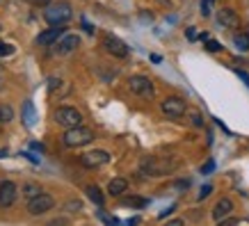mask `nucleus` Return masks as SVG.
<instances>
[{
  "label": "nucleus",
  "mask_w": 249,
  "mask_h": 226,
  "mask_svg": "<svg viewBox=\"0 0 249 226\" xmlns=\"http://www.w3.org/2000/svg\"><path fill=\"white\" fill-rule=\"evenodd\" d=\"M71 5L69 2H53V5H46V12H44V18L51 25H64V23L71 18Z\"/></svg>",
  "instance_id": "1"
},
{
  "label": "nucleus",
  "mask_w": 249,
  "mask_h": 226,
  "mask_svg": "<svg viewBox=\"0 0 249 226\" xmlns=\"http://www.w3.org/2000/svg\"><path fill=\"white\" fill-rule=\"evenodd\" d=\"M64 144L67 146H85V144L94 142V130L85 128V126H73V128H67V133H64Z\"/></svg>",
  "instance_id": "2"
},
{
  "label": "nucleus",
  "mask_w": 249,
  "mask_h": 226,
  "mask_svg": "<svg viewBox=\"0 0 249 226\" xmlns=\"http://www.w3.org/2000/svg\"><path fill=\"white\" fill-rule=\"evenodd\" d=\"M55 121L64 128H73V126H83V114L78 112L76 107L62 105L55 110Z\"/></svg>",
  "instance_id": "3"
},
{
  "label": "nucleus",
  "mask_w": 249,
  "mask_h": 226,
  "mask_svg": "<svg viewBox=\"0 0 249 226\" xmlns=\"http://www.w3.org/2000/svg\"><path fill=\"white\" fill-rule=\"evenodd\" d=\"M160 110L167 119H181L185 114V101L178 96H167L162 103H160Z\"/></svg>",
  "instance_id": "4"
},
{
  "label": "nucleus",
  "mask_w": 249,
  "mask_h": 226,
  "mask_svg": "<svg viewBox=\"0 0 249 226\" xmlns=\"http://www.w3.org/2000/svg\"><path fill=\"white\" fill-rule=\"evenodd\" d=\"M128 87L133 94H137V96H142V98H151L153 94H156L153 83L146 78V75H133L128 80Z\"/></svg>",
  "instance_id": "5"
},
{
  "label": "nucleus",
  "mask_w": 249,
  "mask_h": 226,
  "mask_svg": "<svg viewBox=\"0 0 249 226\" xmlns=\"http://www.w3.org/2000/svg\"><path fill=\"white\" fill-rule=\"evenodd\" d=\"M80 162H83V167H87V169H96V167H103L106 162H110V153L103 149L87 151V153L80 156Z\"/></svg>",
  "instance_id": "6"
},
{
  "label": "nucleus",
  "mask_w": 249,
  "mask_h": 226,
  "mask_svg": "<svg viewBox=\"0 0 249 226\" xmlns=\"http://www.w3.org/2000/svg\"><path fill=\"white\" fill-rule=\"evenodd\" d=\"M169 169H174V165L167 162V160H158V158H144L142 160V172L149 174V176H162V174H167Z\"/></svg>",
  "instance_id": "7"
},
{
  "label": "nucleus",
  "mask_w": 249,
  "mask_h": 226,
  "mask_svg": "<svg viewBox=\"0 0 249 226\" xmlns=\"http://www.w3.org/2000/svg\"><path fill=\"white\" fill-rule=\"evenodd\" d=\"M53 204H55L53 196L41 192V194H37L35 199L28 201V212H30V215H44V212H48L53 208Z\"/></svg>",
  "instance_id": "8"
},
{
  "label": "nucleus",
  "mask_w": 249,
  "mask_h": 226,
  "mask_svg": "<svg viewBox=\"0 0 249 226\" xmlns=\"http://www.w3.org/2000/svg\"><path fill=\"white\" fill-rule=\"evenodd\" d=\"M103 46H106V51L112 55V57L124 60V57L128 55V46L124 44L121 39H117L114 35H106V37H103Z\"/></svg>",
  "instance_id": "9"
},
{
  "label": "nucleus",
  "mask_w": 249,
  "mask_h": 226,
  "mask_svg": "<svg viewBox=\"0 0 249 226\" xmlns=\"http://www.w3.org/2000/svg\"><path fill=\"white\" fill-rule=\"evenodd\" d=\"M64 25H53V28H48L46 32H41L37 37V46H53V44H57L60 41V37L64 35Z\"/></svg>",
  "instance_id": "10"
},
{
  "label": "nucleus",
  "mask_w": 249,
  "mask_h": 226,
  "mask_svg": "<svg viewBox=\"0 0 249 226\" xmlns=\"http://www.w3.org/2000/svg\"><path fill=\"white\" fill-rule=\"evenodd\" d=\"M16 201V183L2 181L0 183V208H9Z\"/></svg>",
  "instance_id": "11"
},
{
  "label": "nucleus",
  "mask_w": 249,
  "mask_h": 226,
  "mask_svg": "<svg viewBox=\"0 0 249 226\" xmlns=\"http://www.w3.org/2000/svg\"><path fill=\"white\" fill-rule=\"evenodd\" d=\"M217 23L222 28H240V16L235 14L233 9L224 7L217 12Z\"/></svg>",
  "instance_id": "12"
},
{
  "label": "nucleus",
  "mask_w": 249,
  "mask_h": 226,
  "mask_svg": "<svg viewBox=\"0 0 249 226\" xmlns=\"http://www.w3.org/2000/svg\"><path fill=\"white\" fill-rule=\"evenodd\" d=\"M78 44H80V37H78V35H67L64 39H60V41L55 44V53L67 55V53H71V51H76Z\"/></svg>",
  "instance_id": "13"
},
{
  "label": "nucleus",
  "mask_w": 249,
  "mask_h": 226,
  "mask_svg": "<svg viewBox=\"0 0 249 226\" xmlns=\"http://www.w3.org/2000/svg\"><path fill=\"white\" fill-rule=\"evenodd\" d=\"M231 210H233V201L224 196V199H219L217 204H215V208H213V219H215V222H224L227 215H231Z\"/></svg>",
  "instance_id": "14"
},
{
  "label": "nucleus",
  "mask_w": 249,
  "mask_h": 226,
  "mask_svg": "<svg viewBox=\"0 0 249 226\" xmlns=\"http://www.w3.org/2000/svg\"><path fill=\"white\" fill-rule=\"evenodd\" d=\"M23 123L28 126V128H32L35 126V119H37V114H35V105H32V101H25L23 103V114H21Z\"/></svg>",
  "instance_id": "15"
},
{
  "label": "nucleus",
  "mask_w": 249,
  "mask_h": 226,
  "mask_svg": "<svg viewBox=\"0 0 249 226\" xmlns=\"http://www.w3.org/2000/svg\"><path fill=\"white\" fill-rule=\"evenodd\" d=\"M128 190V183H126V178H112V181L107 183V192L112 196H121L124 192Z\"/></svg>",
  "instance_id": "16"
},
{
  "label": "nucleus",
  "mask_w": 249,
  "mask_h": 226,
  "mask_svg": "<svg viewBox=\"0 0 249 226\" xmlns=\"http://www.w3.org/2000/svg\"><path fill=\"white\" fill-rule=\"evenodd\" d=\"M87 192V196H89V201H94L96 206H103V201H106V196L101 194V190L96 188V185H89V188L85 190Z\"/></svg>",
  "instance_id": "17"
},
{
  "label": "nucleus",
  "mask_w": 249,
  "mask_h": 226,
  "mask_svg": "<svg viewBox=\"0 0 249 226\" xmlns=\"http://www.w3.org/2000/svg\"><path fill=\"white\" fill-rule=\"evenodd\" d=\"M12 119H14V110H12V105L0 103V123H9Z\"/></svg>",
  "instance_id": "18"
},
{
  "label": "nucleus",
  "mask_w": 249,
  "mask_h": 226,
  "mask_svg": "<svg viewBox=\"0 0 249 226\" xmlns=\"http://www.w3.org/2000/svg\"><path fill=\"white\" fill-rule=\"evenodd\" d=\"M233 44L238 46V51H249V32H240V35H235Z\"/></svg>",
  "instance_id": "19"
},
{
  "label": "nucleus",
  "mask_w": 249,
  "mask_h": 226,
  "mask_svg": "<svg viewBox=\"0 0 249 226\" xmlns=\"http://www.w3.org/2000/svg\"><path fill=\"white\" fill-rule=\"evenodd\" d=\"M146 204H149V201L142 199V196H126V199H124V206H130V208H144Z\"/></svg>",
  "instance_id": "20"
},
{
  "label": "nucleus",
  "mask_w": 249,
  "mask_h": 226,
  "mask_svg": "<svg viewBox=\"0 0 249 226\" xmlns=\"http://www.w3.org/2000/svg\"><path fill=\"white\" fill-rule=\"evenodd\" d=\"M23 194H25V199L30 201V199H35L37 194H41V190H39V185H35V183H28V185L23 188Z\"/></svg>",
  "instance_id": "21"
},
{
  "label": "nucleus",
  "mask_w": 249,
  "mask_h": 226,
  "mask_svg": "<svg viewBox=\"0 0 249 226\" xmlns=\"http://www.w3.org/2000/svg\"><path fill=\"white\" fill-rule=\"evenodd\" d=\"M12 53H14V46L0 41V57H7V55H12Z\"/></svg>",
  "instance_id": "22"
},
{
  "label": "nucleus",
  "mask_w": 249,
  "mask_h": 226,
  "mask_svg": "<svg viewBox=\"0 0 249 226\" xmlns=\"http://www.w3.org/2000/svg\"><path fill=\"white\" fill-rule=\"evenodd\" d=\"M213 2H215V0H201V16H211Z\"/></svg>",
  "instance_id": "23"
},
{
  "label": "nucleus",
  "mask_w": 249,
  "mask_h": 226,
  "mask_svg": "<svg viewBox=\"0 0 249 226\" xmlns=\"http://www.w3.org/2000/svg\"><path fill=\"white\" fill-rule=\"evenodd\" d=\"M219 48H222V46H219V41H215V39H208V41H206V51H211V53H217Z\"/></svg>",
  "instance_id": "24"
},
{
  "label": "nucleus",
  "mask_w": 249,
  "mask_h": 226,
  "mask_svg": "<svg viewBox=\"0 0 249 226\" xmlns=\"http://www.w3.org/2000/svg\"><path fill=\"white\" fill-rule=\"evenodd\" d=\"M67 210H69V212L83 210V204H80V201H69V204H67Z\"/></svg>",
  "instance_id": "25"
},
{
  "label": "nucleus",
  "mask_w": 249,
  "mask_h": 226,
  "mask_svg": "<svg viewBox=\"0 0 249 226\" xmlns=\"http://www.w3.org/2000/svg\"><path fill=\"white\" fill-rule=\"evenodd\" d=\"M192 123H195L196 128H199V126H204V119H201V114L199 112H192Z\"/></svg>",
  "instance_id": "26"
},
{
  "label": "nucleus",
  "mask_w": 249,
  "mask_h": 226,
  "mask_svg": "<svg viewBox=\"0 0 249 226\" xmlns=\"http://www.w3.org/2000/svg\"><path fill=\"white\" fill-rule=\"evenodd\" d=\"M213 169H215V162H213V160H208V162L201 167V174H211Z\"/></svg>",
  "instance_id": "27"
},
{
  "label": "nucleus",
  "mask_w": 249,
  "mask_h": 226,
  "mask_svg": "<svg viewBox=\"0 0 249 226\" xmlns=\"http://www.w3.org/2000/svg\"><path fill=\"white\" fill-rule=\"evenodd\" d=\"M211 192H213V185H204V188H201V192H199V199H206Z\"/></svg>",
  "instance_id": "28"
},
{
  "label": "nucleus",
  "mask_w": 249,
  "mask_h": 226,
  "mask_svg": "<svg viewBox=\"0 0 249 226\" xmlns=\"http://www.w3.org/2000/svg\"><path fill=\"white\" fill-rule=\"evenodd\" d=\"M55 87H60V78H51L48 80V91H55Z\"/></svg>",
  "instance_id": "29"
},
{
  "label": "nucleus",
  "mask_w": 249,
  "mask_h": 226,
  "mask_svg": "<svg viewBox=\"0 0 249 226\" xmlns=\"http://www.w3.org/2000/svg\"><path fill=\"white\" fill-rule=\"evenodd\" d=\"M185 35H188V39H196V32H195V28H188V32H185Z\"/></svg>",
  "instance_id": "30"
},
{
  "label": "nucleus",
  "mask_w": 249,
  "mask_h": 226,
  "mask_svg": "<svg viewBox=\"0 0 249 226\" xmlns=\"http://www.w3.org/2000/svg\"><path fill=\"white\" fill-rule=\"evenodd\" d=\"M30 146H32V149H35V151H39V153H41V151H44V146H41V144H39V142H32Z\"/></svg>",
  "instance_id": "31"
},
{
  "label": "nucleus",
  "mask_w": 249,
  "mask_h": 226,
  "mask_svg": "<svg viewBox=\"0 0 249 226\" xmlns=\"http://www.w3.org/2000/svg\"><path fill=\"white\" fill-rule=\"evenodd\" d=\"M238 75H240L242 80H245V83H247V87H249V75H247V73H245V71H238Z\"/></svg>",
  "instance_id": "32"
},
{
  "label": "nucleus",
  "mask_w": 249,
  "mask_h": 226,
  "mask_svg": "<svg viewBox=\"0 0 249 226\" xmlns=\"http://www.w3.org/2000/svg\"><path fill=\"white\" fill-rule=\"evenodd\" d=\"M32 2H39V5H51V0H32Z\"/></svg>",
  "instance_id": "33"
},
{
  "label": "nucleus",
  "mask_w": 249,
  "mask_h": 226,
  "mask_svg": "<svg viewBox=\"0 0 249 226\" xmlns=\"http://www.w3.org/2000/svg\"><path fill=\"white\" fill-rule=\"evenodd\" d=\"M5 156H7V149H2V151H0V158H5Z\"/></svg>",
  "instance_id": "34"
},
{
  "label": "nucleus",
  "mask_w": 249,
  "mask_h": 226,
  "mask_svg": "<svg viewBox=\"0 0 249 226\" xmlns=\"http://www.w3.org/2000/svg\"><path fill=\"white\" fill-rule=\"evenodd\" d=\"M0 89H2V80H0Z\"/></svg>",
  "instance_id": "35"
},
{
  "label": "nucleus",
  "mask_w": 249,
  "mask_h": 226,
  "mask_svg": "<svg viewBox=\"0 0 249 226\" xmlns=\"http://www.w3.org/2000/svg\"><path fill=\"white\" fill-rule=\"evenodd\" d=\"M0 126H2V123H0ZM0 130H2V128H0Z\"/></svg>",
  "instance_id": "36"
}]
</instances>
